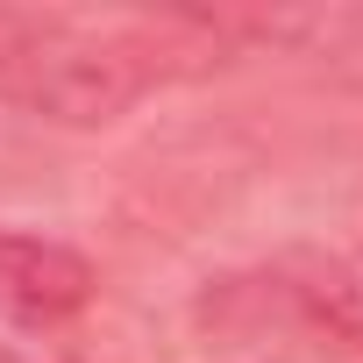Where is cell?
Returning a JSON list of instances; mask_svg holds the SVG:
<instances>
[{"label":"cell","instance_id":"obj_1","mask_svg":"<svg viewBox=\"0 0 363 363\" xmlns=\"http://www.w3.org/2000/svg\"><path fill=\"white\" fill-rule=\"evenodd\" d=\"M207 57L200 15H128V8H22L0 0V107L100 128L150 86Z\"/></svg>","mask_w":363,"mask_h":363},{"label":"cell","instance_id":"obj_2","mask_svg":"<svg viewBox=\"0 0 363 363\" xmlns=\"http://www.w3.org/2000/svg\"><path fill=\"white\" fill-rule=\"evenodd\" d=\"M100 271L36 228H8L0 221V320L8 328H65L93 306Z\"/></svg>","mask_w":363,"mask_h":363}]
</instances>
